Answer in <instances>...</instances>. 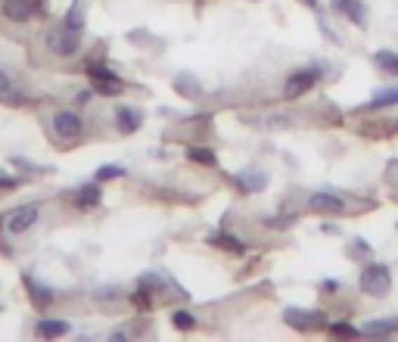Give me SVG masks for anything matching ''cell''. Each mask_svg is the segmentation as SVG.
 <instances>
[{
  "mask_svg": "<svg viewBox=\"0 0 398 342\" xmlns=\"http://www.w3.org/2000/svg\"><path fill=\"white\" fill-rule=\"evenodd\" d=\"M178 91H184V97H199V84L190 75H178Z\"/></svg>",
  "mask_w": 398,
  "mask_h": 342,
  "instance_id": "obj_21",
  "label": "cell"
},
{
  "mask_svg": "<svg viewBox=\"0 0 398 342\" xmlns=\"http://www.w3.org/2000/svg\"><path fill=\"white\" fill-rule=\"evenodd\" d=\"M395 187H398V180H395Z\"/></svg>",
  "mask_w": 398,
  "mask_h": 342,
  "instance_id": "obj_28",
  "label": "cell"
},
{
  "mask_svg": "<svg viewBox=\"0 0 398 342\" xmlns=\"http://www.w3.org/2000/svg\"><path fill=\"white\" fill-rule=\"evenodd\" d=\"M10 93H13V78L6 75L4 69H0V100H6Z\"/></svg>",
  "mask_w": 398,
  "mask_h": 342,
  "instance_id": "obj_23",
  "label": "cell"
},
{
  "mask_svg": "<svg viewBox=\"0 0 398 342\" xmlns=\"http://www.w3.org/2000/svg\"><path fill=\"white\" fill-rule=\"evenodd\" d=\"M314 212H324V215H339L345 212V199H339L336 193H314L308 202Z\"/></svg>",
  "mask_w": 398,
  "mask_h": 342,
  "instance_id": "obj_8",
  "label": "cell"
},
{
  "mask_svg": "<svg viewBox=\"0 0 398 342\" xmlns=\"http://www.w3.org/2000/svg\"><path fill=\"white\" fill-rule=\"evenodd\" d=\"M333 6H336L343 16H349L358 28L367 25V10H364V4H361V0H333Z\"/></svg>",
  "mask_w": 398,
  "mask_h": 342,
  "instance_id": "obj_11",
  "label": "cell"
},
{
  "mask_svg": "<svg viewBox=\"0 0 398 342\" xmlns=\"http://www.w3.org/2000/svg\"><path fill=\"white\" fill-rule=\"evenodd\" d=\"M44 4L47 0H0V19L22 25V22H32L34 16H41Z\"/></svg>",
  "mask_w": 398,
  "mask_h": 342,
  "instance_id": "obj_5",
  "label": "cell"
},
{
  "mask_svg": "<svg viewBox=\"0 0 398 342\" xmlns=\"http://www.w3.org/2000/svg\"><path fill=\"white\" fill-rule=\"evenodd\" d=\"M44 47L60 60H69V56H75L81 50V32L69 28L66 22H56L44 32Z\"/></svg>",
  "mask_w": 398,
  "mask_h": 342,
  "instance_id": "obj_1",
  "label": "cell"
},
{
  "mask_svg": "<svg viewBox=\"0 0 398 342\" xmlns=\"http://www.w3.org/2000/svg\"><path fill=\"white\" fill-rule=\"evenodd\" d=\"M305 4H308V6H317V0H305Z\"/></svg>",
  "mask_w": 398,
  "mask_h": 342,
  "instance_id": "obj_27",
  "label": "cell"
},
{
  "mask_svg": "<svg viewBox=\"0 0 398 342\" xmlns=\"http://www.w3.org/2000/svg\"><path fill=\"white\" fill-rule=\"evenodd\" d=\"M330 333H333V336H358V330H354V327H349V324H333Z\"/></svg>",
  "mask_w": 398,
  "mask_h": 342,
  "instance_id": "obj_25",
  "label": "cell"
},
{
  "mask_svg": "<svg viewBox=\"0 0 398 342\" xmlns=\"http://www.w3.org/2000/svg\"><path fill=\"white\" fill-rule=\"evenodd\" d=\"M62 22H66L69 28H78V32H81V28H84V10H81V4L72 6V10L66 13V19H62Z\"/></svg>",
  "mask_w": 398,
  "mask_h": 342,
  "instance_id": "obj_20",
  "label": "cell"
},
{
  "mask_svg": "<svg viewBox=\"0 0 398 342\" xmlns=\"http://www.w3.org/2000/svg\"><path fill=\"white\" fill-rule=\"evenodd\" d=\"M112 178H125V169H121V165H103V169L97 171L100 184H103V180H112Z\"/></svg>",
  "mask_w": 398,
  "mask_h": 342,
  "instance_id": "obj_22",
  "label": "cell"
},
{
  "mask_svg": "<svg viewBox=\"0 0 398 342\" xmlns=\"http://www.w3.org/2000/svg\"><path fill=\"white\" fill-rule=\"evenodd\" d=\"M237 184H240V190H243V193H262V190H265V184H267V174H265V171L249 169V171L237 174Z\"/></svg>",
  "mask_w": 398,
  "mask_h": 342,
  "instance_id": "obj_12",
  "label": "cell"
},
{
  "mask_svg": "<svg viewBox=\"0 0 398 342\" xmlns=\"http://www.w3.org/2000/svg\"><path fill=\"white\" fill-rule=\"evenodd\" d=\"M38 218H41V206L25 202V206H16V209L0 215V228L10 237H19V234H25V230H32L34 224H38Z\"/></svg>",
  "mask_w": 398,
  "mask_h": 342,
  "instance_id": "obj_3",
  "label": "cell"
},
{
  "mask_svg": "<svg viewBox=\"0 0 398 342\" xmlns=\"http://www.w3.org/2000/svg\"><path fill=\"white\" fill-rule=\"evenodd\" d=\"M22 280H25V287H28V296H32V302L38 305L41 311L50 308V305L56 302V293H53V289H50V287H44V283H38L34 277H28V274H25Z\"/></svg>",
  "mask_w": 398,
  "mask_h": 342,
  "instance_id": "obj_9",
  "label": "cell"
},
{
  "mask_svg": "<svg viewBox=\"0 0 398 342\" xmlns=\"http://www.w3.org/2000/svg\"><path fill=\"white\" fill-rule=\"evenodd\" d=\"M72 330L69 321H56V317H41L38 321V336L41 339H60Z\"/></svg>",
  "mask_w": 398,
  "mask_h": 342,
  "instance_id": "obj_13",
  "label": "cell"
},
{
  "mask_svg": "<svg viewBox=\"0 0 398 342\" xmlns=\"http://www.w3.org/2000/svg\"><path fill=\"white\" fill-rule=\"evenodd\" d=\"M361 289H364L367 296H376V299L389 296V289H392V274H389V268L367 265L364 271H361Z\"/></svg>",
  "mask_w": 398,
  "mask_h": 342,
  "instance_id": "obj_6",
  "label": "cell"
},
{
  "mask_svg": "<svg viewBox=\"0 0 398 342\" xmlns=\"http://www.w3.org/2000/svg\"><path fill=\"white\" fill-rule=\"evenodd\" d=\"M212 243L221 246V249H227V252H237V256H243V252H246V246H243L237 237H230V234H215Z\"/></svg>",
  "mask_w": 398,
  "mask_h": 342,
  "instance_id": "obj_16",
  "label": "cell"
},
{
  "mask_svg": "<svg viewBox=\"0 0 398 342\" xmlns=\"http://www.w3.org/2000/svg\"><path fill=\"white\" fill-rule=\"evenodd\" d=\"M84 72H88V78L93 81V87L103 93V97H119V93L125 91V81H121L112 69H106L103 63L88 60V63H84Z\"/></svg>",
  "mask_w": 398,
  "mask_h": 342,
  "instance_id": "obj_4",
  "label": "cell"
},
{
  "mask_svg": "<svg viewBox=\"0 0 398 342\" xmlns=\"http://www.w3.org/2000/svg\"><path fill=\"white\" fill-rule=\"evenodd\" d=\"M75 206H78V209H93V206H100V180H97V184H84V187H78V193H75Z\"/></svg>",
  "mask_w": 398,
  "mask_h": 342,
  "instance_id": "obj_14",
  "label": "cell"
},
{
  "mask_svg": "<svg viewBox=\"0 0 398 342\" xmlns=\"http://www.w3.org/2000/svg\"><path fill=\"white\" fill-rule=\"evenodd\" d=\"M171 324H175L178 330H193V327H197V317H193L190 311H171Z\"/></svg>",
  "mask_w": 398,
  "mask_h": 342,
  "instance_id": "obj_19",
  "label": "cell"
},
{
  "mask_svg": "<svg viewBox=\"0 0 398 342\" xmlns=\"http://www.w3.org/2000/svg\"><path fill=\"white\" fill-rule=\"evenodd\" d=\"M187 156L193 159V162H202V165H208V169H215L218 165V159H215V152L212 150H199V147H190V152Z\"/></svg>",
  "mask_w": 398,
  "mask_h": 342,
  "instance_id": "obj_18",
  "label": "cell"
},
{
  "mask_svg": "<svg viewBox=\"0 0 398 342\" xmlns=\"http://www.w3.org/2000/svg\"><path fill=\"white\" fill-rule=\"evenodd\" d=\"M143 125V112L134 106H121L119 112H115V128L121 131V134H134L137 128Z\"/></svg>",
  "mask_w": 398,
  "mask_h": 342,
  "instance_id": "obj_10",
  "label": "cell"
},
{
  "mask_svg": "<svg viewBox=\"0 0 398 342\" xmlns=\"http://www.w3.org/2000/svg\"><path fill=\"white\" fill-rule=\"evenodd\" d=\"M395 103H398V87H386V91H380L367 103V109H383V106H395Z\"/></svg>",
  "mask_w": 398,
  "mask_h": 342,
  "instance_id": "obj_15",
  "label": "cell"
},
{
  "mask_svg": "<svg viewBox=\"0 0 398 342\" xmlns=\"http://www.w3.org/2000/svg\"><path fill=\"white\" fill-rule=\"evenodd\" d=\"M19 187V178H13V174H4L0 171V190H16Z\"/></svg>",
  "mask_w": 398,
  "mask_h": 342,
  "instance_id": "obj_26",
  "label": "cell"
},
{
  "mask_svg": "<svg viewBox=\"0 0 398 342\" xmlns=\"http://www.w3.org/2000/svg\"><path fill=\"white\" fill-rule=\"evenodd\" d=\"M398 327V321H383V324H367L364 330L367 333H389V330H395Z\"/></svg>",
  "mask_w": 398,
  "mask_h": 342,
  "instance_id": "obj_24",
  "label": "cell"
},
{
  "mask_svg": "<svg viewBox=\"0 0 398 342\" xmlns=\"http://www.w3.org/2000/svg\"><path fill=\"white\" fill-rule=\"evenodd\" d=\"M376 65H380L383 72H389V75H398V53H389V50H380V53L373 56Z\"/></svg>",
  "mask_w": 398,
  "mask_h": 342,
  "instance_id": "obj_17",
  "label": "cell"
},
{
  "mask_svg": "<svg viewBox=\"0 0 398 342\" xmlns=\"http://www.w3.org/2000/svg\"><path fill=\"white\" fill-rule=\"evenodd\" d=\"M317 78H321V72H317V65H308V69L293 72V75H289V81H286V87H284V97H286V100H296V97H299V93L311 91V87L317 84Z\"/></svg>",
  "mask_w": 398,
  "mask_h": 342,
  "instance_id": "obj_7",
  "label": "cell"
},
{
  "mask_svg": "<svg viewBox=\"0 0 398 342\" xmlns=\"http://www.w3.org/2000/svg\"><path fill=\"white\" fill-rule=\"evenodd\" d=\"M50 134L53 140H60V147H72L84 137V119L75 109H60L50 115Z\"/></svg>",
  "mask_w": 398,
  "mask_h": 342,
  "instance_id": "obj_2",
  "label": "cell"
}]
</instances>
